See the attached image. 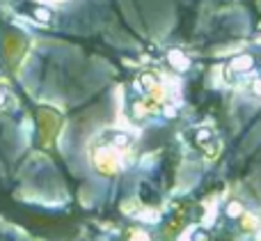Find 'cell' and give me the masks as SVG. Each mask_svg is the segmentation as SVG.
<instances>
[{
    "label": "cell",
    "mask_w": 261,
    "mask_h": 241,
    "mask_svg": "<svg viewBox=\"0 0 261 241\" xmlns=\"http://www.w3.org/2000/svg\"><path fill=\"white\" fill-rule=\"evenodd\" d=\"M227 214H229V216H234V219H236V216H241V214H243V207H241V202H231V205L227 207Z\"/></svg>",
    "instance_id": "obj_6"
},
{
    "label": "cell",
    "mask_w": 261,
    "mask_h": 241,
    "mask_svg": "<svg viewBox=\"0 0 261 241\" xmlns=\"http://www.w3.org/2000/svg\"><path fill=\"white\" fill-rule=\"evenodd\" d=\"M130 241H151V239H149V234L142 232V230H133V232H130Z\"/></svg>",
    "instance_id": "obj_7"
},
{
    "label": "cell",
    "mask_w": 261,
    "mask_h": 241,
    "mask_svg": "<svg viewBox=\"0 0 261 241\" xmlns=\"http://www.w3.org/2000/svg\"><path fill=\"white\" fill-rule=\"evenodd\" d=\"M188 241H208L206 230H202V228H193V230L188 232Z\"/></svg>",
    "instance_id": "obj_4"
},
{
    "label": "cell",
    "mask_w": 261,
    "mask_h": 241,
    "mask_svg": "<svg viewBox=\"0 0 261 241\" xmlns=\"http://www.w3.org/2000/svg\"><path fill=\"white\" fill-rule=\"evenodd\" d=\"M254 69V60L252 55H236L234 60L229 62V78L231 76H245V74H250Z\"/></svg>",
    "instance_id": "obj_3"
},
{
    "label": "cell",
    "mask_w": 261,
    "mask_h": 241,
    "mask_svg": "<svg viewBox=\"0 0 261 241\" xmlns=\"http://www.w3.org/2000/svg\"><path fill=\"white\" fill-rule=\"evenodd\" d=\"M250 92H252V94H257V97H261V78H254V81L250 83Z\"/></svg>",
    "instance_id": "obj_8"
},
{
    "label": "cell",
    "mask_w": 261,
    "mask_h": 241,
    "mask_svg": "<svg viewBox=\"0 0 261 241\" xmlns=\"http://www.w3.org/2000/svg\"><path fill=\"white\" fill-rule=\"evenodd\" d=\"M5 104V90H0V106Z\"/></svg>",
    "instance_id": "obj_9"
},
{
    "label": "cell",
    "mask_w": 261,
    "mask_h": 241,
    "mask_svg": "<svg viewBox=\"0 0 261 241\" xmlns=\"http://www.w3.org/2000/svg\"><path fill=\"white\" fill-rule=\"evenodd\" d=\"M128 147H130V140L126 133H119V131L106 133L99 140V145H96V152L92 159H94L96 168L103 170V173H117L126 163Z\"/></svg>",
    "instance_id": "obj_1"
},
{
    "label": "cell",
    "mask_w": 261,
    "mask_h": 241,
    "mask_svg": "<svg viewBox=\"0 0 261 241\" xmlns=\"http://www.w3.org/2000/svg\"><path fill=\"white\" fill-rule=\"evenodd\" d=\"M193 138H195V145H197L206 156H216V154H218V147H220V138H218V133L213 131V129H208V127H197V129H195V133H193Z\"/></svg>",
    "instance_id": "obj_2"
},
{
    "label": "cell",
    "mask_w": 261,
    "mask_h": 241,
    "mask_svg": "<svg viewBox=\"0 0 261 241\" xmlns=\"http://www.w3.org/2000/svg\"><path fill=\"white\" fill-rule=\"evenodd\" d=\"M179 55H181V53H176V51H174V53L170 55L172 64H174L176 69H186V67H188V60H186V58H179Z\"/></svg>",
    "instance_id": "obj_5"
},
{
    "label": "cell",
    "mask_w": 261,
    "mask_h": 241,
    "mask_svg": "<svg viewBox=\"0 0 261 241\" xmlns=\"http://www.w3.org/2000/svg\"><path fill=\"white\" fill-rule=\"evenodd\" d=\"M58 3H64V0H58Z\"/></svg>",
    "instance_id": "obj_10"
}]
</instances>
